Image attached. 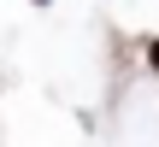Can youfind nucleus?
Returning a JSON list of instances; mask_svg holds the SVG:
<instances>
[{
	"mask_svg": "<svg viewBox=\"0 0 159 147\" xmlns=\"http://www.w3.org/2000/svg\"><path fill=\"white\" fill-rule=\"evenodd\" d=\"M142 53H148V71L159 77V35H148V47H142Z\"/></svg>",
	"mask_w": 159,
	"mask_h": 147,
	"instance_id": "f257e3e1",
	"label": "nucleus"
},
{
	"mask_svg": "<svg viewBox=\"0 0 159 147\" xmlns=\"http://www.w3.org/2000/svg\"><path fill=\"white\" fill-rule=\"evenodd\" d=\"M30 6H53V0H30Z\"/></svg>",
	"mask_w": 159,
	"mask_h": 147,
	"instance_id": "f03ea898",
	"label": "nucleus"
}]
</instances>
